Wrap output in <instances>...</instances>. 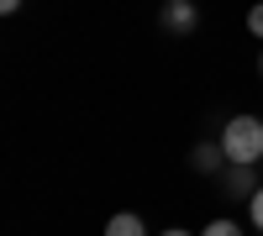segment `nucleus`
<instances>
[{"label":"nucleus","mask_w":263,"mask_h":236,"mask_svg":"<svg viewBox=\"0 0 263 236\" xmlns=\"http://www.w3.org/2000/svg\"><path fill=\"white\" fill-rule=\"evenodd\" d=\"M105 236H147V226L137 216H111L105 221Z\"/></svg>","instance_id":"7ed1b4c3"},{"label":"nucleus","mask_w":263,"mask_h":236,"mask_svg":"<svg viewBox=\"0 0 263 236\" xmlns=\"http://www.w3.org/2000/svg\"><path fill=\"white\" fill-rule=\"evenodd\" d=\"M200 236H242V226H237V221H211Z\"/></svg>","instance_id":"423d86ee"},{"label":"nucleus","mask_w":263,"mask_h":236,"mask_svg":"<svg viewBox=\"0 0 263 236\" xmlns=\"http://www.w3.org/2000/svg\"><path fill=\"white\" fill-rule=\"evenodd\" d=\"M163 236H190V231H163Z\"/></svg>","instance_id":"9d476101"},{"label":"nucleus","mask_w":263,"mask_h":236,"mask_svg":"<svg viewBox=\"0 0 263 236\" xmlns=\"http://www.w3.org/2000/svg\"><path fill=\"white\" fill-rule=\"evenodd\" d=\"M227 163H263V121L258 116H232L221 132Z\"/></svg>","instance_id":"f257e3e1"},{"label":"nucleus","mask_w":263,"mask_h":236,"mask_svg":"<svg viewBox=\"0 0 263 236\" xmlns=\"http://www.w3.org/2000/svg\"><path fill=\"white\" fill-rule=\"evenodd\" d=\"M163 27H168L174 37H184V32H195V27H200V16H195V6H190V0H179V6H163Z\"/></svg>","instance_id":"f03ea898"},{"label":"nucleus","mask_w":263,"mask_h":236,"mask_svg":"<svg viewBox=\"0 0 263 236\" xmlns=\"http://www.w3.org/2000/svg\"><path fill=\"white\" fill-rule=\"evenodd\" d=\"M258 69H263V58H258Z\"/></svg>","instance_id":"f8f14e48"},{"label":"nucleus","mask_w":263,"mask_h":236,"mask_svg":"<svg viewBox=\"0 0 263 236\" xmlns=\"http://www.w3.org/2000/svg\"><path fill=\"white\" fill-rule=\"evenodd\" d=\"M0 11H6V16H16V11H21V0H0Z\"/></svg>","instance_id":"1a4fd4ad"},{"label":"nucleus","mask_w":263,"mask_h":236,"mask_svg":"<svg viewBox=\"0 0 263 236\" xmlns=\"http://www.w3.org/2000/svg\"><path fill=\"white\" fill-rule=\"evenodd\" d=\"M163 6H179V0H163Z\"/></svg>","instance_id":"9b49d317"},{"label":"nucleus","mask_w":263,"mask_h":236,"mask_svg":"<svg viewBox=\"0 0 263 236\" xmlns=\"http://www.w3.org/2000/svg\"><path fill=\"white\" fill-rule=\"evenodd\" d=\"M248 32H253V37H263V6H253V11H248Z\"/></svg>","instance_id":"0eeeda50"},{"label":"nucleus","mask_w":263,"mask_h":236,"mask_svg":"<svg viewBox=\"0 0 263 236\" xmlns=\"http://www.w3.org/2000/svg\"><path fill=\"white\" fill-rule=\"evenodd\" d=\"M253 226L263 231V189H253Z\"/></svg>","instance_id":"6e6552de"},{"label":"nucleus","mask_w":263,"mask_h":236,"mask_svg":"<svg viewBox=\"0 0 263 236\" xmlns=\"http://www.w3.org/2000/svg\"><path fill=\"white\" fill-rule=\"evenodd\" d=\"M227 184L237 189V195H248V189H253V163H232V179Z\"/></svg>","instance_id":"39448f33"},{"label":"nucleus","mask_w":263,"mask_h":236,"mask_svg":"<svg viewBox=\"0 0 263 236\" xmlns=\"http://www.w3.org/2000/svg\"><path fill=\"white\" fill-rule=\"evenodd\" d=\"M221 158H227L221 147H205V142H200V147H195V153H190V163L200 168V174H216V168H221Z\"/></svg>","instance_id":"20e7f679"}]
</instances>
